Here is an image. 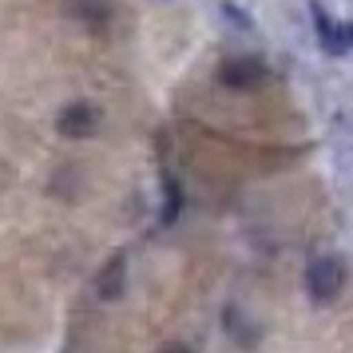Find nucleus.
<instances>
[{
	"instance_id": "obj_1",
	"label": "nucleus",
	"mask_w": 353,
	"mask_h": 353,
	"mask_svg": "<svg viewBox=\"0 0 353 353\" xmlns=\"http://www.w3.org/2000/svg\"><path fill=\"white\" fill-rule=\"evenodd\" d=\"M345 258L341 254H318L310 266H305V294L314 298V302H334L337 294L345 290Z\"/></svg>"
},
{
	"instance_id": "obj_2",
	"label": "nucleus",
	"mask_w": 353,
	"mask_h": 353,
	"mask_svg": "<svg viewBox=\"0 0 353 353\" xmlns=\"http://www.w3.org/2000/svg\"><path fill=\"white\" fill-rule=\"evenodd\" d=\"M314 8V32H318V44L330 56H345L350 52V24L345 20H334L330 12H325V4H310Z\"/></svg>"
},
{
	"instance_id": "obj_3",
	"label": "nucleus",
	"mask_w": 353,
	"mask_h": 353,
	"mask_svg": "<svg viewBox=\"0 0 353 353\" xmlns=\"http://www.w3.org/2000/svg\"><path fill=\"white\" fill-rule=\"evenodd\" d=\"M96 123H99V112L92 108V103H83V99L68 103L64 112L56 115V131L68 135V139H88V135L96 131Z\"/></svg>"
},
{
	"instance_id": "obj_4",
	"label": "nucleus",
	"mask_w": 353,
	"mask_h": 353,
	"mask_svg": "<svg viewBox=\"0 0 353 353\" xmlns=\"http://www.w3.org/2000/svg\"><path fill=\"white\" fill-rule=\"evenodd\" d=\"M262 76H266V68H262V60H258V56H234V60H226L223 72H219V80H223L226 88H234V92L258 88V83H262Z\"/></svg>"
},
{
	"instance_id": "obj_5",
	"label": "nucleus",
	"mask_w": 353,
	"mask_h": 353,
	"mask_svg": "<svg viewBox=\"0 0 353 353\" xmlns=\"http://www.w3.org/2000/svg\"><path fill=\"white\" fill-rule=\"evenodd\" d=\"M123 290H128V250H115L96 278V294L103 302H115V298H123Z\"/></svg>"
},
{
	"instance_id": "obj_6",
	"label": "nucleus",
	"mask_w": 353,
	"mask_h": 353,
	"mask_svg": "<svg viewBox=\"0 0 353 353\" xmlns=\"http://www.w3.org/2000/svg\"><path fill=\"white\" fill-rule=\"evenodd\" d=\"M68 12L76 20H83L88 28H103L112 20V4L108 0H68Z\"/></svg>"
},
{
	"instance_id": "obj_7",
	"label": "nucleus",
	"mask_w": 353,
	"mask_h": 353,
	"mask_svg": "<svg viewBox=\"0 0 353 353\" xmlns=\"http://www.w3.org/2000/svg\"><path fill=\"white\" fill-rule=\"evenodd\" d=\"M219 8H223V20H230V24H239L242 32L250 28V17H242V8H239V4H230V0H223Z\"/></svg>"
},
{
	"instance_id": "obj_8",
	"label": "nucleus",
	"mask_w": 353,
	"mask_h": 353,
	"mask_svg": "<svg viewBox=\"0 0 353 353\" xmlns=\"http://www.w3.org/2000/svg\"><path fill=\"white\" fill-rule=\"evenodd\" d=\"M159 353H191L187 345H171V350H159Z\"/></svg>"
}]
</instances>
